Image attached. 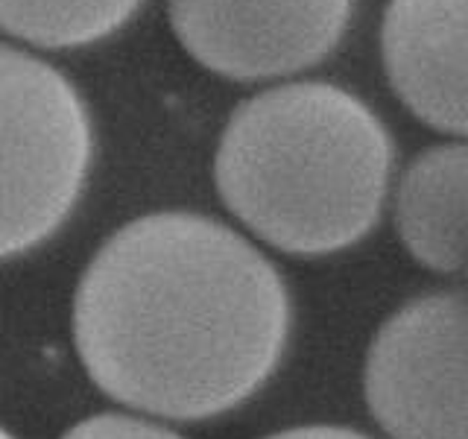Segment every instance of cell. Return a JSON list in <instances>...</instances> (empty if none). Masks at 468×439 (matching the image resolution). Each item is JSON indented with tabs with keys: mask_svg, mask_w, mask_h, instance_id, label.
<instances>
[{
	"mask_svg": "<svg viewBox=\"0 0 468 439\" xmlns=\"http://www.w3.org/2000/svg\"><path fill=\"white\" fill-rule=\"evenodd\" d=\"M290 293L243 234L194 211H155L102 243L73 296L88 378L141 413L214 419L282 363Z\"/></svg>",
	"mask_w": 468,
	"mask_h": 439,
	"instance_id": "1",
	"label": "cell"
},
{
	"mask_svg": "<svg viewBox=\"0 0 468 439\" xmlns=\"http://www.w3.org/2000/svg\"><path fill=\"white\" fill-rule=\"evenodd\" d=\"M392 138L360 97L331 82L275 85L231 112L214 155L226 209L263 243L316 258L375 229Z\"/></svg>",
	"mask_w": 468,
	"mask_h": 439,
	"instance_id": "2",
	"label": "cell"
},
{
	"mask_svg": "<svg viewBox=\"0 0 468 439\" xmlns=\"http://www.w3.org/2000/svg\"><path fill=\"white\" fill-rule=\"evenodd\" d=\"M94 165V123L62 70L0 41V261L68 223Z\"/></svg>",
	"mask_w": 468,
	"mask_h": 439,
	"instance_id": "3",
	"label": "cell"
},
{
	"mask_svg": "<svg viewBox=\"0 0 468 439\" xmlns=\"http://www.w3.org/2000/svg\"><path fill=\"white\" fill-rule=\"evenodd\" d=\"M363 390L389 439H468V296L399 307L369 346Z\"/></svg>",
	"mask_w": 468,
	"mask_h": 439,
	"instance_id": "4",
	"label": "cell"
},
{
	"mask_svg": "<svg viewBox=\"0 0 468 439\" xmlns=\"http://www.w3.org/2000/svg\"><path fill=\"white\" fill-rule=\"evenodd\" d=\"M355 0H167L176 38L234 82L319 65L343 41Z\"/></svg>",
	"mask_w": 468,
	"mask_h": 439,
	"instance_id": "5",
	"label": "cell"
},
{
	"mask_svg": "<svg viewBox=\"0 0 468 439\" xmlns=\"http://www.w3.org/2000/svg\"><path fill=\"white\" fill-rule=\"evenodd\" d=\"M384 70L419 121L468 135V0H389Z\"/></svg>",
	"mask_w": 468,
	"mask_h": 439,
	"instance_id": "6",
	"label": "cell"
},
{
	"mask_svg": "<svg viewBox=\"0 0 468 439\" xmlns=\"http://www.w3.org/2000/svg\"><path fill=\"white\" fill-rule=\"evenodd\" d=\"M395 229L428 270L468 267V144H439L410 161L395 190Z\"/></svg>",
	"mask_w": 468,
	"mask_h": 439,
	"instance_id": "7",
	"label": "cell"
},
{
	"mask_svg": "<svg viewBox=\"0 0 468 439\" xmlns=\"http://www.w3.org/2000/svg\"><path fill=\"white\" fill-rule=\"evenodd\" d=\"M144 0H0V33L44 50L88 48L123 29Z\"/></svg>",
	"mask_w": 468,
	"mask_h": 439,
	"instance_id": "8",
	"label": "cell"
},
{
	"mask_svg": "<svg viewBox=\"0 0 468 439\" xmlns=\"http://www.w3.org/2000/svg\"><path fill=\"white\" fill-rule=\"evenodd\" d=\"M58 439H182L165 424L146 422L138 416H123V413H100L88 416L65 431Z\"/></svg>",
	"mask_w": 468,
	"mask_h": 439,
	"instance_id": "9",
	"label": "cell"
},
{
	"mask_svg": "<svg viewBox=\"0 0 468 439\" xmlns=\"http://www.w3.org/2000/svg\"><path fill=\"white\" fill-rule=\"evenodd\" d=\"M267 439H369V436L348 428H334V424H307V428H290Z\"/></svg>",
	"mask_w": 468,
	"mask_h": 439,
	"instance_id": "10",
	"label": "cell"
},
{
	"mask_svg": "<svg viewBox=\"0 0 468 439\" xmlns=\"http://www.w3.org/2000/svg\"><path fill=\"white\" fill-rule=\"evenodd\" d=\"M0 439H15V436H12L9 431H4V428H0Z\"/></svg>",
	"mask_w": 468,
	"mask_h": 439,
	"instance_id": "11",
	"label": "cell"
}]
</instances>
